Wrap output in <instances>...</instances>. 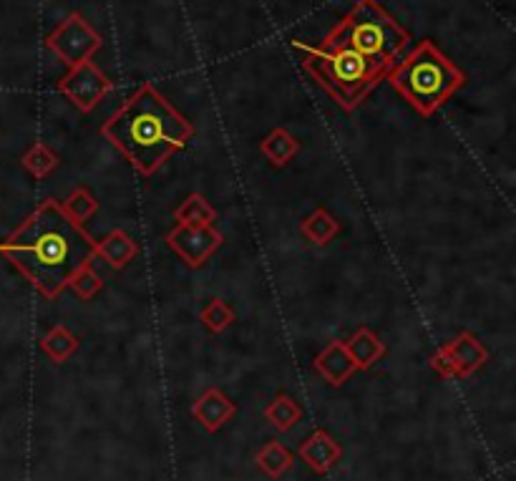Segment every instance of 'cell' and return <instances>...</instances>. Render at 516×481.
Masks as SVG:
<instances>
[{"label": "cell", "mask_w": 516, "mask_h": 481, "mask_svg": "<svg viewBox=\"0 0 516 481\" xmlns=\"http://www.w3.org/2000/svg\"><path fill=\"white\" fill-rule=\"evenodd\" d=\"M58 91L81 111H91L111 91V81L101 74L96 63L84 61L68 68V74L58 81Z\"/></svg>", "instance_id": "cell-8"}, {"label": "cell", "mask_w": 516, "mask_h": 481, "mask_svg": "<svg viewBox=\"0 0 516 481\" xmlns=\"http://www.w3.org/2000/svg\"><path fill=\"white\" fill-rule=\"evenodd\" d=\"M328 38L388 68L393 66L398 53L411 41L406 28L398 26L373 0H360L358 6L345 16V21Z\"/></svg>", "instance_id": "cell-5"}, {"label": "cell", "mask_w": 516, "mask_h": 481, "mask_svg": "<svg viewBox=\"0 0 516 481\" xmlns=\"http://www.w3.org/2000/svg\"><path fill=\"white\" fill-rule=\"evenodd\" d=\"M300 232H303L310 242H315V245H328V242L340 232V225L328 210L320 207L313 215L305 217L303 225H300Z\"/></svg>", "instance_id": "cell-18"}, {"label": "cell", "mask_w": 516, "mask_h": 481, "mask_svg": "<svg viewBox=\"0 0 516 481\" xmlns=\"http://www.w3.org/2000/svg\"><path fill=\"white\" fill-rule=\"evenodd\" d=\"M255 461L267 476L280 479V476L287 474V469L292 466V454L280 444V441H267V444L257 451Z\"/></svg>", "instance_id": "cell-20"}, {"label": "cell", "mask_w": 516, "mask_h": 481, "mask_svg": "<svg viewBox=\"0 0 516 481\" xmlns=\"http://www.w3.org/2000/svg\"><path fill=\"white\" fill-rule=\"evenodd\" d=\"M265 419H267V424L275 426L277 431L287 434V431L295 429V424L303 419V408H300V403L295 401V398H290L285 391H282V393H277L270 403H267Z\"/></svg>", "instance_id": "cell-15"}, {"label": "cell", "mask_w": 516, "mask_h": 481, "mask_svg": "<svg viewBox=\"0 0 516 481\" xmlns=\"http://www.w3.org/2000/svg\"><path fill=\"white\" fill-rule=\"evenodd\" d=\"M486 358H489V353H486L484 343L474 333L464 330L459 338L433 353L431 368L441 378H466L479 371Z\"/></svg>", "instance_id": "cell-7"}, {"label": "cell", "mask_w": 516, "mask_h": 481, "mask_svg": "<svg viewBox=\"0 0 516 481\" xmlns=\"http://www.w3.org/2000/svg\"><path fill=\"white\" fill-rule=\"evenodd\" d=\"M68 288L79 295L81 300H91L96 293L104 290V280H101L99 272H94L89 265H86L84 270H79L76 275H73V280L68 283Z\"/></svg>", "instance_id": "cell-24"}, {"label": "cell", "mask_w": 516, "mask_h": 481, "mask_svg": "<svg viewBox=\"0 0 516 481\" xmlns=\"http://www.w3.org/2000/svg\"><path fill=\"white\" fill-rule=\"evenodd\" d=\"M61 207H63V212H66V215L76 222V225H79V222L91 220V217L99 212V202H96V197L86 187L73 189Z\"/></svg>", "instance_id": "cell-21"}, {"label": "cell", "mask_w": 516, "mask_h": 481, "mask_svg": "<svg viewBox=\"0 0 516 481\" xmlns=\"http://www.w3.org/2000/svg\"><path fill=\"white\" fill-rule=\"evenodd\" d=\"M94 255L104 257L114 270L129 265L136 255H139V245L131 235H126L124 230H114L104 237V240L94 242Z\"/></svg>", "instance_id": "cell-14"}, {"label": "cell", "mask_w": 516, "mask_h": 481, "mask_svg": "<svg viewBox=\"0 0 516 481\" xmlns=\"http://www.w3.org/2000/svg\"><path fill=\"white\" fill-rule=\"evenodd\" d=\"M225 237L212 225H177L167 235V245L187 262L189 267H202L222 247Z\"/></svg>", "instance_id": "cell-9"}, {"label": "cell", "mask_w": 516, "mask_h": 481, "mask_svg": "<svg viewBox=\"0 0 516 481\" xmlns=\"http://www.w3.org/2000/svg\"><path fill=\"white\" fill-rule=\"evenodd\" d=\"M0 255L11 260L46 298H56L73 275L89 265L94 242L63 212L58 199H46L11 237L0 242Z\"/></svg>", "instance_id": "cell-1"}, {"label": "cell", "mask_w": 516, "mask_h": 481, "mask_svg": "<svg viewBox=\"0 0 516 481\" xmlns=\"http://www.w3.org/2000/svg\"><path fill=\"white\" fill-rule=\"evenodd\" d=\"M235 414L237 406L225 396V393L219 391V388H207L192 406V416L202 424L204 431H209V434L222 429Z\"/></svg>", "instance_id": "cell-10"}, {"label": "cell", "mask_w": 516, "mask_h": 481, "mask_svg": "<svg viewBox=\"0 0 516 481\" xmlns=\"http://www.w3.org/2000/svg\"><path fill=\"white\" fill-rule=\"evenodd\" d=\"M174 220L179 225H212L217 220V212H214L212 204L202 197V194H189L182 202L177 212H174Z\"/></svg>", "instance_id": "cell-19"}, {"label": "cell", "mask_w": 516, "mask_h": 481, "mask_svg": "<svg viewBox=\"0 0 516 481\" xmlns=\"http://www.w3.org/2000/svg\"><path fill=\"white\" fill-rule=\"evenodd\" d=\"M345 351H348V356L353 358L358 371H368L373 363L381 361V358L386 356V343H383L373 330L358 328L353 333V338L345 343Z\"/></svg>", "instance_id": "cell-13"}, {"label": "cell", "mask_w": 516, "mask_h": 481, "mask_svg": "<svg viewBox=\"0 0 516 481\" xmlns=\"http://www.w3.org/2000/svg\"><path fill=\"white\" fill-rule=\"evenodd\" d=\"M315 371L330 383V386H343L358 368H355L353 358L345 351L343 340H333L325 346V351L315 358Z\"/></svg>", "instance_id": "cell-12"}, {"label": "cell", "mask_w": 516, "mask_h": 481, "mask_svg": "<svg viewBox=\"0 0 516 481\" xmlns=\"http://www.w3.org/2000/svg\"><path fill=\"white\" fill-rule=\"evenodd\" d=\"M388 81L418 114L431 116L466 84V76L438 51L436 43L421 41L393 68Z\"/></svg>", "instance_id": "cell-4"}, {"label": "cell", "mask_w": 516, "mask_h": 481, "mask_svg": "<svg viewBox=\"0 0 516 481\" xmlns=\"http://www.w3.org/2000/svg\"><path fill=\"white\" fill-rule=\"evenodd\" d=\"M41 348L53 363H66L73 353L79 351V338L66 325H53L41 340Z\"/></svg>", "instance_id": "cell-17"}, {"label": "cell", "mask_w": 516, "mask_h": 481, "mask_svg": "<svg viewBox=\"0 0 516 481\" xmlns=\"http://www.w3.org/2000/svg\"><path fill=\"white\" fill-rule=\"evenodd\" d=\"M199 320H202L204 328L209 333H225L232 323H235V310L225 303V300L212 298L199 313Z\"/></svg>", "instance_id": "cell-22"}, {"label": "cell", "mask_w": 516, "mask_h": 481, "mask_svg": "<svg viewBox=\"0 0 516 481\" xmlns=\"http://www.w3.org/2000/svg\"><path fill=\"white\" fill-rule=\"evenodd\" d=\"M343 456V449H340L338 441L333 436H328L325 431H313L308 439L300 446V459L315 471V474H328L335 464Z\"/></svg>", "instance_id": "cell-11"}, {"label": "cell", "mask_w": 516, "mask_h": 481, "mask_svg": "<svg viewBox=\"0 0 516 481\" xmlns=\"http://www.w3.org/2000/svg\"><path fill=\"white\" fill-rule=\"evenodd\" d=\"M260 149L267 162H272L275 167H285L300 152V142L287 129H275L262 139Z\"/></svg>", "instance_id": "cell-16"}, {"label": "cell", "mask_w": 516, "mask_h": 481, "mask_svg": "<svg viewBox=\"0 0 516 481\" xmlns=\"http://www.w3.org/2000/svg\"><path fill=\"white\" fill-rule=\"evenodd\" d=\"M48 51L58 56V61L66 63L68 68L79 66V63L91 61L94 53L104 46V38L89 26L81 13H71L46 41Z\"/></svg>", "instance_id": "cell-6"}, {"label": "cell", "mask_w": 516, "mask_h": 481, "mask_svg": "<svg viewBox=\"0 0 516 481\" xmlns=\"http://www.w3.org/2000/svg\"><path fill=\"white\" fill-rule=\"evenodd\" d=\"M21 164L33 174V177L43 179L48 172H53V169L58 167V157L46 147V144L38 142V144H33L26 154H23Z\"/></svg>", "instance_id": "cell-23"}, {"label": "cell", "mask_w": 516, "mask_h": 481, "mask_svg": "<svg viewBox=\"0 0 516 481\" xmlns=\"http://www.w3.org/2000/svg\"><path fill=\"white\" fill-rule=\"evenodd\" d=\"M305 53L303 66L343 109H355L373 86L388 74V66L325 38L318 48L295 43Z\"/></svg>", "instance_id": "cell-3"}, {"label": "cell", "mask_w": 516, "mask_h": 481, "mask_svg": "<svg viewBox=\"0 0 516 481\" xmlns=\"http://www.w3.org/2000/svg\"><path fill=\"white\" fill-rule=\"evenodd\" d=\"M101 131L141 174L157 172L169 154L179 152L194 136V126L149 84L141 86Z\"/></svg>", "instance_id": "cell-2"}]
</instances>
